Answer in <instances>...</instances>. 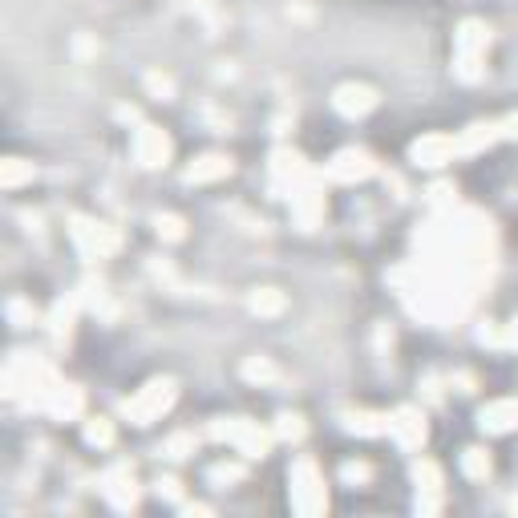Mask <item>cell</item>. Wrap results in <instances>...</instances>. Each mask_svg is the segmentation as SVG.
<instances>
[{
  "mask_svg": "<svg viewBox=\"0 0 518 518\" xmlns=\"http://www.w3.org/2000/svg\"><path fill=\"white\" fill-rule=\"evenodd\" d=\"M486 45H490V29L482 21H465L457 29V77L462 82H478L482 77V62H486Z\"/></svg>",
  "mask_w": 518,
  "mask_h": 518,
  "instance_id": "6da1fadb",
  "label": "cell"
},
{
  "mask_svg": "<svg viewBox=\"0 0 518 518\" xmlns=\"http://www.w3.org/2000/svg\"><path fill=\"white\" fill-rule=\"evenodd\" d=\"M175 405V381H150L138 397H130L122 405V413L134 426H150L158 413H167Z\"/></svg>",
  "mask_w": 518,
  "mask_h": 518,
  "instance_id": "7a4b0ae2",
  "label": "cell"
},
{
  "mask_svg": "<svg viewBox=\"0 0 518 518\" xmlns=\"http://www.w3.org/2000/svg\"><path fill=\"white\" fill-rule=\"evenodd\" d=\"M292 503H296V511H304V514L321 511V506L328 503L324 498V478H321V470H316L312 457H300V462L292 465Z\"/></svg>",
  "mask_w": 518,
  "mask_h": 518,
  "instance_id": "3957f363",
  "label": "cell"
},
{
  "mask_svg": "<svg viewBox=\"0 0 518 518\" xmlns=\"http://www.w3.org/2000/svg\"><path fill=\"white\" fill-rule=\"evenodd\" d=\"M211 434L223 437V442H231L239 454H247V457H264L267 446H272V434H267V429H259L255 421H244V417L227 421V426H215Z\"/></svg>",
  "mask_w": 518,
  "mask_h": 518,
  "instance_id": "277c9868",
  "label": "cell"
},
{
  "mask_svg": "<svg viewBox=\"0 0 518 518\" xmlns=\"http://www.w3.org/2000/svg\"><path fill=\"white\" fill-rule=\"evenodd\" d=\"M73 244L82 247V255L90 259H106L118 252V231L106 227V223H93V219H73Z\"/></svg>",
  "mask_w": 518,
  "mask_h": 518,
  "instance_id": "5b68a950",
  "label": "cell"
},
{
  "mask_svg": "<svg viewBox=\"0 0 518 518\" xmlns=\"http://www.w3.org/2000/svg\"><path fill=\"white\" fill-rule=\"evenodd\" d=\"M324 175L332 178V183H360V178L377 175V162L369 150H341L332 162H328Z\"/></svg>",
  "mask_w": 518,
  "mask_h": 518,
  "instance_id": "8992f818",
  "label": "cell"
},
{
  "mask_svg": "<svg viewBox=\"0 0 518 518\" xmlns=\"http://www.w3.org/2000/svg\"><path fill=\"white\" fill-rule=\"evenodd\" d=\"M388 434H393L405 450H421V442H426V434H429V429H426V413L413 409V405L397 409L393 417H388Z\"/></svg>",
  "mask_w": 518,
  "mask_h": 518,
  "instance_id": "52a82bcc",
  "label": "cell"
},
{
  "mask_svg": "<svg viewBox=\"0 0 518 518\" xmlns=\"http://www.w3.org/2000/svg\"><path fill=\"white\" fill-rule=\"evenodd\" d=\"M454 154H457V138L450 134H429L409 146V158L417 167H446V162H454Z\"/></svg>",
  "mask_w": 518,
  "mask_h": 518,
  "instance_id": "ba28073f",
  "label": "cell"
},
{
  "mask_svg": "<svg viewBox=\"0 0 518 518\" xmlns=\"http://www.w3.org/2000/svg\"><path fill=\"white\" fill-rule=\"evenodd\" d=\"M134 158L142 167H162L170 158V138L162 134L158 126H138L134 134Z\"/></svg>",
  "mask_w": 518,
  "mask_h": 518,
  "instance_id": "9c48e42d",
  "label": "cell"
},
{
  "mask_svg": "<svg viewBox=\"0 0 518 518\" xmlns=\"http://www.w3.org/2000/svg\"><path fill=\"white\" fill-rule=\"evenodd\" d=\"M373 106H377V90H369V85L349 82V85H341V90L332 93V110L341 118H365Z\"/></svg>",
  "mask_w": 518,
  "mask_h": 518,
  "instance_id": "30bf717a",
  "label": "cell"
},
{
  "mask_svg": "<svg viewBox=\"0 0 518 518\" xmlns=\"http://www.w3.org/2000/svg\"><path fill=\"white\" fill-rule=\"evenodd\" d=\"M478 426L486 429V434H511V429H518V397L490 401L486 409L478 413Z\"/></svg>",
  "mask_w": 518,
  "mask_h": 518,
  "instance_id": "8fae6325",
  "label": "cell"
},
{
  "mask_svg": "<svg viewBox=\"0 0 518 518\" xmlns=\"http://www.w3.org/2000/svg\"><path fill=\"white\" fill-rule=\"evenodd\" d=\"M292 211H296V219H300V227H316V219L324 215V195L316 191V183H312V175L304 178V183L292 191Z\"/></svg>",
  "mask_w": 518,
  "mask_h": 518,
  "instance_id": "7c38bea8",
  "label": "cell"
},
{
  "mask_svg": "<svg viewBox=\"0 0 518 518\" xmlns=\"http://www.w3.org/2000/svg\"><path fill=\"white\" fill-rule=\"evenodd\" d=\"M101 494H106L118 511H130V506L138 503V486H134V478H130L126 465H118V470H110L106 478H101Z\"/></svg>",
  "mask_w": 518,
  "mask_h": 518,
  "instance_id": "4fadbf2b",
  "label": "cell"
},
{
  "mask_svg": "<svg viewBox=\"0 0 518 518\" xmlns=\"http://www.w3.org/2000/svg\"><path fill=\"white\" fill-rule=\"evenodd\" d=\"M41 409H49L53 417H77V413H82V388L57 381L53 388H49V397H45Z\"/></svg>",
  "mask_w": 518,
  "mask_h": 518,
  "instance_id": "5bb4252c",
  "label": "cell"
},
{
  "mask_svg": "<svg viewBox=\"0 0 518 518\" xmlns=\"http://www.w3.org/2000/svg\"><path fill=\"white\" fill-rule=\"evenodd\" d=\"M498 138H503V126H498V122H474L470 130L457 134V154H478L482 146L498 142Z\"/></svg>",
  "mask_w": 518,
  "mask_h": 518,
  "instance_id": "9a60e30c",
  "label": "cell"
},
{
  "mask_svg": "<svg viewBox=\"0 0 518 518\" xmlns=\"http://www.w3.org/2000/svg\"><path fill=\"white\" fill-rule=\"evenodd\" d=\"M227 175H231V162L223 154H206V158H198L187 170V183H215V178H227Z\"/></svg>",
  "mask_w": 518,
  "mask_h": 518,
  "instance_id": "2e32d148",
  "label": "cell"
},
{
  "mask_svg": "<svg viewBox=\"0 0 518 518\" xmlns=\"http://www.w3.org/2000/svg\"><path fill=\"white\" fill-rule=\"evenodd\" d=\"M413 478H417V490H426L429 494V511H437L442 506V474H437L434 462H417L413 465Z\"/></svg>",
  "mask_w": 518,
  "mask_h": 518,
  "instance_id": "e0dca14e",
  "label": "cell"
},
{
  "mask_svg": "<svg viewBox=\"0 0 518 518\" xmlns=\"http://www.w3.org/2000/svg\"><path fill=\"white\" fill-rule=\"evenodd\" d=\"M344 429L360 434V437H377V434H388V417H377V413H349Z\"/></svg>",
  "mask_w": 518,
  "mask_h": 518,
  "instance_id": "ac0fdd59",
  "label": "cell"
},
{
  "mask_svg": "<svg viewBox=\"0 0 518 518\" xmlns=\"http://www.w3.org/2000/svg\"><path fill=\"white\" fill-rule=\"evenodd\" d=\"M33 175H37V170H33V162H24V158H8V162H5V170H0V183H5L8 191H16L21 183H33Z\"/></svg>",
  "mask_w": 518,
  "mask_h": 518,
  "instance_id": "d6986e66",
  "label": "cell"
},
{
  "mask_svg": "<svg viewBox=\"0 0 518 518\" xmlns=\"http://www.w3.org/2000/svg\"><path fill=\"white\" fill-rule=\"evenodd\" d=\"M252 312L259 316H275V312H283V296L275 288H259L255 296H252Z\"/></svg>",
  "mask_w": 518,
  "mask_h": 518,
  "instance_id": "ffe728a7",
  "label": "cell"
},
{
  "mask_svg": "<svg viewBox=\"0 0 518 518\" xmlns=\"http://www.w3.org/2000/svg\"><path fill=\"white\" fill-rule=\"evenodd\" d=\"M73 316H77V296L62 300V304L53 308V336L62 341V336H69V328H73Z\"/></svg>",
  "mask_w": 518,
  "mask_h": 518,
  "instance_id": "44dd1931",
  "label": "cell"
},
{
  "mask_svg": "<svg viewBox=\"0 0 518 518\" xmlns=\"http://www.w3.org/2000/svg\"><path fill=\"white\" fill-rule=\"evenodd\" d=\"M462 470L470 474V478H486V474H490V454L478 450V446H474V450H465L462 454Z\"/></svg>",
  "mask_w": 518,
  "mask_h": 518,
  "instance_id": "7402d4cb",
  "label": "cell"
},
{
  "mask_svg": "<svg viewBox=\"0 0 518 518\" xmlns=\"http://www.w3.org/2000/svg\"><path fill=\"white\" fill-rule=\"evenodd\" d=\"M85 442H90V446H110V442H114V426H110L106 417L85 421Z\"/></svg>",
  "mask_w": 518,
  "mask_h": 518,
  "instance_id": "603a6c76",
  "label": "cell"
},
{
  "mask_svg": "<svg viewBox=\"0 0 518 518\" xmlns=\"http://www.w3.org/2000/svg\"><path fill=\"white\" fill-rule=\"evenodd\" d=\"M167 457H191L195 454V434H175L167 446H162Z\"/></svg>",
  "mask_w": 518,
  "mask_h": 518,
  "instance_id": "cb8c5ba5",
  "label": "cell"
},
{
  "mask_svg": "<svg viewBox=\"0 0 518 518\" xmlns=\"http://www.w3.org/2000/svg\"><path fill=\"white\" fill-rule=\"evenodd\" d=\"M154 227H158V235L170 239V244L187 235V231H183V219H178V215H158V219H154Z\"/></svg>",
  "mask_w": 518,
  "mask_h": 518,
  "instance_id": "d4e9b609",
  "label": "cell"
},
{
  "mask_svg": "<svg viewBox=\"0 0 518 518\" xmlns=\"http://www.w3.org/2000/svg\"><path fill=\"white\" fill-rule=\"evenodd\" d=\"M244 377H247V381H275V369L272 365H267V360H247V365H244Z\"/></svg>",
  "mask_w": 518,
  "mask_h": 518,
  "instance_id": "484cf974",
  "label": "cell"
},
{
  "mask_svg": "<svg viewBox=\"0 0 518 518\" xmlns=\"http://www.w3.org/2000/svg\"><path fill=\"white\" fill-rule=\"evenodd\" d=\"M275 434H280V437H292V442H300V437H304V426H300V417H288V413H283V417H280V429H275Z\"/></svg>",
  "mask_w": 518,
  "mask_h": 518,
  "instance_id": "4316f807",
  "label": "cell"
},
{
  "mask_svg": "<svg viewBox=\"0 0 518 518\" xmlns=\"http://www.w3.org/2000/svg\"><path fill=\"white\" fill-rule=\"evenodd\" d=\"M239 478H244V465H215L211 470V482H219V486L223 482H239Z\"/></svg>",
  "mask_w": 518,
  "mask_h": 518,
  "instance_id": "83f0119b",
  "label": "cell"
},
{
  "mask_svg": "<svg viewBox=\"0 0 518 518\" xmlns=\"http://www.w3.org/2000/svg\"><path fill=\"white\" fill-rule=\"evenodd\" d=\"M146 85H150V90L158 93L162 101H167L170 93H175V85H170V77H158V73H150V77H146Z\"/></svg>",
  "mask_w": 518,
  "mask_h": 518,
  "instance_id": "f1b7e54d",
  "label": "cell"
},
{
  "mask_svg": "<svg viewBox=\"0 0 518 518\" xmlns=\"http://www.w3.org/2000/svg\"><path fill=\"white\" fill-rule=\"evenodd\" d=\"M8 316H13V321L21 324V328H24V324H33V308H24L21 300H13V304H8Z\"/></svg>",
  "mask_w": 518,
  "mask_h": 518,
  "instance_id": "f546056e",
  "label": "cell"
},
{
  "mask_svg": "<svg viewBox=\"0 0 518 518\" xmlns=\"http://www.w3.org/2000/svg\"><path fill=\"white\" fill-rule=\"evenodd\" d=\"M369 478V465L360 462V465H344V482H365Z\"/></svg>",
  "mask_w": 518,
  "mask_h": 518,
  "instance_id": "4dcf8cb0",
  "label": "cell"
},
{
  "mask_svg": "<svg viewBox=\"0 0 518 518\" xmlns=\"http://www.w3.org/2000/svg\"><path fill=\"white\" fill-rule=\"evenodd\" d=\"M158 494H167V498H178V482H175V478H158Z\"/></svg>",
  "mask_w": 518,
  "mask_h": 518,
  "instance_id": "1f68e13d",
  "label": "cell"
},
{
  "mask_svg": "<svg viewBox=\"0 0 518 518\" xmlns=\"http://www.w3.org/2000/svg\"><path fill=\"white\" fill-rule=\"evenodd\" d=\"M503 138H518V114H511V118H503Z\"/></svg>",
  "mask_w": 518,
  "mask_h": 518,
  "instance_id": "d6a6232c",
  "label": "cell"
}]
</instances>
